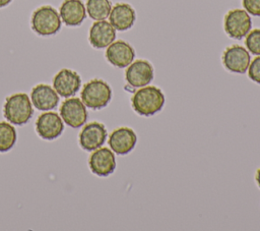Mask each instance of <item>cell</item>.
<instances>
[{"label": "cell", "instance_id": "obj_1", "mask_svg": "<svg viewBox=\"0 0 260 231\" xmlns=\"http://www.w3.org/2000/svg\"><path fill=\"white\" fill-rule=\"evenodd\" d=\"M165 95L154 85L140 88L131 98L133 110L141 116H151L159 112L165 104Z\"/></svg>", "mask_w": 260, "mask_h": 231}, {"label": "cell", "instance_id": "obj_2", "mask_svg": "<svg viewBox=\"0 0 260 231\" xmlns=\"http://www.w3.org/2000/svg\"><path fill=\"white\" fill-rule=\"evenodd\" d=\"M34 114L31 101L26 94L17 93L6 98L3 106V115L8 122L22 125L28 122Z\"/></svg>", "mask_w": 260, "mask_h": 231}, {"label": "cell", "instance_id": "obj_3", "mask_svg": "<svg viewBox=\"0 0 260 231\" xmlns=\"http://www.w3.org/2000/svg\"><path fill=\"white\" fill-rule=\"evenodd\" d=\"M112 99V90L103 79L93 78L86 82L81 91V101L93 110L106 107Z\"/></svg>", "mask_w": 260, "mask_h": 231}, {"label": "cell", "instance_id": "obj_4", "mask_svg": "<svg viewBox=\"0 0 260 231\" xmlns=\"http://www.w3.org/2000/svg\"><path fill=\"white\" fill-rule=\"evenodd\" d=\"M30 22L32 31L40 36L54 35L61 27L60 14L50 5L37 8L31 15Z\"/></svg>", "mask_w": 260, "mask_h": 231}, {"label": "cell", "instance_id": "obj_5", "mask_svg": "<svg viewBox=\"0 0 260 231\" xmlns=\"http://www.w3.org/2000/svg\"><path fill=\"white\" fill-rule=\"evenodd\" d=\"M252 20L245 9H232L223 19V27L226 35L236 40H241L251 31Z\"/></svg>", "mask_w": 260, "mask_h": 231}, {"label": "cell", "instance_id": "obj_6", "mask_svg": "<svg viewBox=\"0 0 260 231\" xmlns=\"http://www.w3.org/2000/svg\"><path fill=\"white\" fill-rule=\"evenodd\" d=\"M86 106L79 98H69L60 107V116L68 126L81 127L87 120Z\"/></svg>", "mask_w": 260, "mask_h": 231}, {"label": "cell", "instance_id": "obj_7", "mask_svg": "<svg viewBox=\"0 0 260 231\" xmlns=\"http://www.w3.org/2000/svg\"><path fill=\"white\" fill-rule=\"evenodd\" d=\"M251 62L249 51L240 46L233 45L228 47L222 54V64L231 72L245 73Z\"/></svg>", "mask_w": 260, "mask_h": 231}, {"label": "cell", "instance_id": "obj_8", "mask_svg": "<svg viewBox=\"0 0 260 231\" xmlns=\"http://www.w3.org/2000/svg\"><path fill=\"white\" fill-rule=\"evenodd\" d=\"M125 79L129 85L133 88H142L148 85L153 79L152 65L143 59L133 61L127 66L125 71Z\"/></svg>", "mask_w": 260, "mask_h": 231}, {"label": "cell", "instance_id": "obj_9", "mask_svg": "<svg viewBox=\"0 0 260 231\" xmlns=\"http://www.w3.org/2000/svg\"><path fill=\"white\" fill-rule=\"evenodd\" d=\"M88 166L93 174L100 177L109 176L116 168V159L113 151L102 147L94 150L89 156Z\"/></svg>", "mask_w": 260, "mask_h": 231}, {"label": "cell", "instance_id": "obj_10", "mask_svg": "<svg viewBox=\"0 0 260 231\" xmlns=\"http://www.w3.org/2000/svg\"><path fill=\"white\" fill-rule=\"evenodd\" d=\"M108 136L107 129L103 123L93 121L83 126L79 133L80 147L88 152L101 148Z\"/></svg>", "mask_w": 260, "mask_h": 231}, {"label": "cell", "instance_id": "obj_11", "mask_svg": "<svg viewBox=\"0 0 260 231\" xmlns=\"http://www.w3.org/2000/svg\"><path fill=\"white\" fill-rule=\"evenodd\" d=\"M64 123L60 115L56 112L42 113L36 121V131L44 139L51 140L61 135Z\"/></svg>", "mask_w": 260, "mask_h": 231}, {"label": "cell", "instance_id": "obj_12", "mask_svg": "<svg viewBox=\"0 0 260 231\" xmlns=\"http://www.w3.org/2000/svg\"><path fill=\"white\" fill-rule=\"evenodd\" d=\"M81 84L80 76L77 72L63 68L53 78V88L57 94L64 98L74 96Z\"/></svg>", "mask_w": 260, "mask_h": 231}, {"label": "cell", "instance_id": "obj_13", "mask_svg": "<svg viewBox=\"0 0 260 231\" xmlns=\"http://www.w3.org/2000/svg\"><path fill=\"white\" fill-rule=\"evenodd\" d=\"M135 57V51L130 44L123 40L114 41L110 44L106 50L107 60L118 68L127 67L133 62Z\"/></svg>", "mask_w": 260, "mask_h": 231}, {"label": "cell", "instance_id": "obj_14", "mask_svg": "<svg viewBox=\"0 0 260 231\" xmlns=\"http://www.w3.org/2000/svg\"><path fill=\"white\" fill-rule=\"evenodd\" d=\"M137 136L130 127H118L112 131L109 136V146L111 150L118 155H127L136 145Z\"/></svg>", "mask_w": 260, "mask_h": 231}, {"label": "cell", "instance_id": "obj_15", "mask_svg": "<svg viewBox=\"0 0 260 231\" xmlns=\"http://www.w3.org/2000/svg\"><path fill=\"white\" fill-rule=\"evenodd\" d=\"M116 39V30L110 21L95 20L89 28L88 40L90 45L96 49H103L112 44Z\"/></svg>", "mask_w": 260, "mask_h": 231}, {"label": "cell", "instance_id": "obj_16", "mask_svg": "<svg viewBox=\"0 0 260 231\" xmlns=\"http://www.w3.org/2000/svg\"><path fill=\"white\" fill-rule=\"evenodd\" d=\"M31 104L41 111L54 109L59 103V95L48 84L40 83L32 88L30 93Z\"/></svg>", "mask_w": 260, "mask_h": 231}, {"label": "cell", "instance_id": "obj_17", "mask_svg": "<svg viewBox=\"0 0 260 231\" xmlns=\"http://www.w3.org/2000/svg\"><path fill=\"white\" fill-rule=\"evenodd\" d=\"M109 19L116 31H127L135 22V10L128 3H117L112 7Z\"/></svg>", "mask_w": 260, "mask_h": 231}, {"label": "cell", "instance_id": "obj_18", "mask_svg": "<svg viewBox=\"0 0 260 231\" xmlns=\"http://www.w3.org/2000/svg\"><path fill=\"white\" fill-rule=\"evenodd\" d=\"M62 21L69 26L81 24L86 16V8L81 0H64L59 10Z\"/></svg>", "mask_w": 260, "mask_h": 231}, {"label": "cell", "instance_id": "obj_19", "mask_svg": "<svg viewBox=\"0 0 260 231\" xmlns=\"http://www.w3.org/2000/svg\"><path fill=\"white\" fill-rule=\"evenodd\" d=\"M85 8L90 18L94 20H104L109 17L112 3L110 0H87Z\"/></svg>", "mask_w": 260, "mask_h": 231}, {"label": "cell", "instance_id": "obj_20", "mask_svg": "<svg viewBox=\"0 0 260 231\" xmlns=\"http://www.w3.org/2000/svg\"><path fill=\"white\" fill-rule=\"evenodd\" d=\"M17 138L15 128L5 121H0V153L8 152L15 145Z\"/></svg>", "mask_w": 260, "mask_h": 231}, {"label": "cell", "instance_id": "obj_21", "mask_svg": "<svg viewBox=\"0 0 260 231\" xmlns=\"http://www.w3.org/2000/svg\"><path fill=\"white\" fill-rule=\"evenodd\" d=\"M245 45L250 53L257 56L260 55V28L250 31L247 34Z\"/></svg>", "mask_w": 260, "mask_h": 231}, {"label": "cell", "instance_id": "obj_22", "mask_svg": "<svg viewBox=\"0 0 260 231\" xmlns=\"http://www.w3.org/2000/svg\"><path fill=\"white\" fill-rule=\"evenodd\" d=\"M248 76L252 81L260 84V55L250 62L248 67Z\"/></svg>", "mask_w": 260, "mask_h": 231}, {"label": "cell", "instance_id": "obj_23", "mask_svg": "<svg viewBox=\"0 0 260 231\" xmlns=\"http://www.w3.org/2000/svg\"><path fill=\"white\" fill-rule=\"evenodd\" d=\"M245 10L254 16H260V0H242Z\"/></svg>", "mask_w": 260, "mask_h": 231}, {"label": "cell", "instance_id": "obj_24", "mask_svg": "<svg viewBox=\"0 0 260 231\" xmlns=\"http://www.w3.org/2000/svg\"><path fill=\"white\" fill-rule=\"evenodd\" d=\"M255 180H256L258 186L260 187V168L257 170V172H256V174H255Z\"/></svg>", "mask_w": 260, "mask_h": 231}, {"label": "cell", "instance_id": "obj_25", "mask_svg": "<svg viewBox=\"0 0 260 231\" xmlns=\"http://www.w3.org/2000/svg\"><path fill=\"white\" fill-rule=\"evenodd\" d=\"M11 2V0H0V7H4L8 5Z\"/></svg>", "mask_w": 260, "mask_h": 231}]
</instances>
